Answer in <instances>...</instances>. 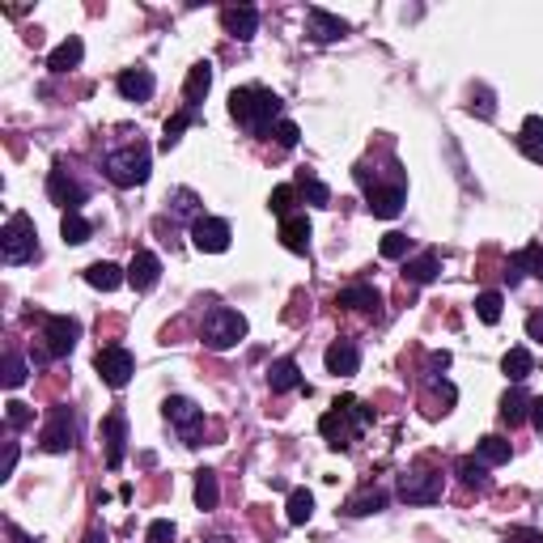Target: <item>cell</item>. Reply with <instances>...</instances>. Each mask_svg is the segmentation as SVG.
<instances>
[{"label": "cell", "mask_w": 543, "mask_h": 543, "mask_svg": "<svg viewBox=\"0 0 543 543\" xmlns=\"http://www.w3.org/2000/svg\"><path fill=\"white\" fill-rule=\"evenodd\" d=\"M280 98L272 94V90H264V85H242V90H233L230 94V115L247 128V132H264V128H272L276 119H280Z\"/></svg>", "instance_id": "obj_1"}, {"label": "cell", "mask_w": 543, "mask_h": 543, "mask_svg": "<svg viewBox=\"0 0 543 543\" xmlns=\"http://www.w3.org/2000/svg\"><path fill=\"white\" fill-rule=\"evenodd\" d=\"M374 421V412L366 404H357V399H340V404L323 412V421H319V433L327 437L331 450H349L352 437L361 433V429Z\"/></svg>", "instance_id": "obj_2"}, {"label": "cell", "mask_w": 543, "mask_h": 543, "mask_svg": "<svg viewBox=\"0 0 543 543\" xmlns=\"http://www.w3.org/2000/svg\"><path fill=\"white\" fill-rule=\"evenodd\" d=\"M102 170H106V178L115 187H140L149 178V170H153V153H149V145L132 140V145H119V149L102 157Z\"/></svg>", "instance_id": "obj_3"}, {"label": "cell", "mask_w": 543, "mask_h": 543, "mask_svg": "<svg viewBox=\"0 0 543 543\" xmlns=\"http://www.w3.org/2000/svg\"><path fill=\"white\" fill-rule=\"evenodd\" d=\"M352 175H357V183L366 187L369 213H374V216H382V221H390V216H399V213H404V200H407V183H404V175H399V178H390V183H382L378 175H369V166H357Z\"/></svg>", "instance_id": "obj_4"}, {"label": "cell", "mask_w": 543, "mask_h": 543, "mask_svg": "<svg viewBox=\"0 0 543 543\" xmlns=\"http://www.w3.org/2000/svg\"><path fill=\"white\" fill-rule=\"evenodd\" d=\"M0 255H4L9 268L39 259V230H35V221L26 213H13L4 221V230H0Z\"/></svg>", "instance_id": "obj_5"}, {"label": "cell", "mask_w": 543, "mask_h": 543, "mask_svg": "<svg viewBox=\"0 0 543 543\" xmlns=\"http://www.w3.org/2000/svg\"><path fill=\"white\" fill-rule=\"evenodd\" d=\"M200 335H204V344H209L213 352H230L233 344L247 335V314L230 311V306H213V311L204 314Z\"/></svg>", "instance_id": "obj_6"}, {"label": "cell", "mask_w": 543, "mask_h": 543, "mask_svg": "<svg viewBox=\"0 0 543 543\" xmlns=\"http://www.w3.org/2000/svg\"><path fill=\"white\" fill-rule=\"evenodd\" d=\"M81 335V323L77 319H68V314H47L43 319V349H39V366H47V361H59V357H68L73 352V344H77Z\"/></svg>", "instance_id": "obj_7"}, {"label": "cell", "mask_w": 543, "mask_h": 543, "mask_svg": "<svg viewBox=\"0 0 543 543\" xmlns=\"http://www.w3.org/2000/svg\"><path fill=\"white\" fill-rule=\"evenodd\" d=\"M442 492H446V476L433 471V467H412V471L399 476V497L407 505H433L442 501Z\"/></svg>", "instance_id": "obj_8"}, {"label": "cell", "mask_w": 543, "mask_h": 543, "mask_svg": "<svg viewBox=\"0 0 543 543\" xmlns=\"http://www.w3.org/2000/svg\"><path fill=\"white\" fill-rule=\"evenodd\" d=\"M166 421L178 429V437H183V446H200V437H204V407H195L192 399H183V395H170L166 404Z\"/></svg>", "instance_id": "obj_9"}, {"label": "cell", "mask_w": 543, "mask_h": 543, "mask_svg": "<svg viewBox=\"0 0 543 543\" xmlns=\"http://www.w3.org/2000/svg\"><path fill=\"white\" fill-rule=\"evenodd\" d=\"M39 442L47 454H68V450L77 446V412L68 404H59L56 412H51V421L43 425Z\"/></svg>", "instance_id": "obj_10"}, {"label": "cell", "mask_w": 543, "mask_h": 543, "mask_svg": "<svg viewBox=\"0 0 543 543\" xmlns=\"http://www.w3.org/2000/svg\"><path fill=\"white\" fill-rule=\"evenodd\" d=\"M94 369H98V378H102L111 390H123L128 382H132V374H136V357L128 349L111 344V349H102L94 357Z\"/></svg>", "instance_id": "obj_11"}, {"label": "cell", "mask_w": 543, "mask_h": 543, "mask_svg": "<svg viewBox=\"0 0 543 543\" xmlns=\"http://www.w3.org/2000/svg\"><path fill=\"white\" fill-rule=\"evenodd\" d=\"M230 221H221V216H195V225H192V242H195V251H204V255H221V251H230Z\"/></svg>", "instance_id": "obj_12"}, {"label": "cell", "mask_w": 543, "mask_h": 543, "mask_svg": "<svg viewBox=\"0 0 543 543\" xmlns=\"http://www.w3.org/2000/svg\"><path fill=\"white\" fill-rule=\"evenodd\" d=\"M47 195H51V204H59L64 213H81V204H85V187H81L64 166H56V170L47 175Z\"/></svg>", "instance_id": "obj_13"}, {"label": "cell", "mask_w": 543, "mask_h": 543, "mask_svg": "<svg viewBox=\"0 0 543 543\" xmlns=\"http://www.w3.org/2000/svg\"><path fill=\"white\" fill-rule=\"evenodd\" d=\"M306 35L314 43H340L349 35V21L327 13V9H306Z\"/></svg>", "instance_id": "obj_14"}, {"label": "cell", "mask_w": 543, "mask_h": 543, "mask_svg": "<svg viewBox=\"0 0 543 543\" xmlns=\"http://www.w3.org/2000/svg\"><path fill=\"white\" fill-rule=\"evenodd\" d=\"M323 366H327V374H335V378H352V374L361 369V349H357L352 340H335V344H327V352H323Z\"/></svg>", "instance_id": "obj_15"}, {"label": "cell", "mask_w": 543, "mask_h": 543, "mask_svg": "<svg viewBox=\"0 0 543 543\" xmlns=\"http://www.w3.org/2000/svg\"><path fill=\"white\" fill-rule=\"evenodd\" d=\"M157 280H161V259L153 251H136L132 264H128V285L136 293H149Z\"/></svg>", "instance_id": "obj_16"}, {"label": "cell", "mask_w": 543, "mask_h": 543, "mask_svg": "<svg viewBox=\"0 0 543 543\" xmlns=\"http://www.w3.org/2000/svg\"><path fill=\"white\" fill-rule=\"evenodd\" d=\"M221 21H225V30H230L238 43H251L255 30H259V9H255V4H230V9L221 13Z\"/></svg>", "instance_id": "obj_17"}, {"label": "cell", "mask_w": 543, "mask_h": 543, "mask_svg": "<svg viewBox=\"0 0 543 543\" xmlns=\"http://www.w3.org/2000/svg\"><path fill=\"white\" fill-rule=\"evenodd\" d=\"M102 437H106V467L115 471V467H123V450H128V421H123V412H111V416H106Z\"/></svg>", "instance_id": "obj_18"}, {"label": "cell", "mask_w": 543, "mask_h": 543, "mask_svg": "<svg viewBox=\"0 0 543 543\" xmlns=\"http://www.w3.org/2000/svg\"><path fill=\"white\" fill-rule=\"evenodd\" d=\"M115 85H119V94L128 98V102H149L153 90H157V81H153L149 68H123Z\"/></svg>", "instance_id": "obj_19"}, {"label": "cell", "mask_w": 543, "mask_h": 543, "mask_svg": "<svg viewBox=\"0 0 543 543\" xmlns=\"http://www.w3.org/2000/svg\"><path fill=\"white\" fill-rule=\"evenodd\" d=\"M280 242H285V251H293V255L311 251V216L306 213L285 216V221H280Z\"/></svg>", "instance_id": "obj_20"}, {"label": "cell", "mask_w": 543, "mask_h": 543, "mask_svg": "<svg viewBox=\"0 0 543 543\" xmlns=\"http://www.w3.org/2000/svg\"><path fill=\"white\" fill-rule=\"evenodd\" d=\"M209 90H213V64H209V59H200V64H192L187 85H183V102H187V111H195V106L209 98Z\"/></svg>", "instance_id": "obj_21"}, {"label": "cell", "mask_w": 543, "mask_h": 543, "mask_svg": "<svg viewBox=\"0 0 543 543\" xmlns=\"http://www.w3.org/2000/svg\"><path fill=\"white\" fill-rule=\"evenodd\" d=\"M382 509H387V492L374 484H366L361 492H352L349 501H344V514H349V518H369V514H382Z\"/></svg>", "instance_id": "obj_22"}, {"label": "cell", "mask_w": 543, "mask_h": 543, "mask_svg": "<svg viewBox=\"0 0 543 543\" xmlns=\"http://www.w3.org/2000/svg\"><path fill=\"white\" fill-rule=\"evenodd\" d=\"M344 311H361V314H378V306H382V293L374 289V285H349V289H340V297H335Z\"/></svg>", "instance_id": "obj_23"}, {"label": "cell", "mask_w": 543, "mask_h": 543, "mask_svg": "<svg viewBox=\"0 0 543 543\" xmlns=\"http://www.w3.org/2000/svg\"><path fill=\"white\" fill-rule=\"evenodd\" d=\"M268 387L276 390V395H289V390L302 387V369H297V361H293V357H280V361H272Z\"/></svg>", "instance_id": "obj_24"}, {"label": "cell", "mask_w": 543, "mask_h": 543, "mask_svg": "<svg viewBox=\"0 0 543 543\" xmlns=\"http://www.w3.org/2000/svg\"><path fill=\"white\" fill-rule=\"evenodd\" d=\"M81 56H85V43H81L77 35H68V39L47 56V68H51V73H73V68L81 64Z\"/></svg>", "instance_id": "obj_25"}, {"label": "cell", "mask_w": 543, "mask_h": 543, "mask_svg": "<svg viewBox=\"0 0 543 543\" xmlns=\"http://www.w3.org/2000/svg\"><path fill=\"white\" fill-rule=\"evenodd\" d=\"M518 149L526 153V161L543 166V119L539 115H526L523 132H518Z\"/></svg>", "instance_id": "obj_26"}, {"label": "cell", "mask_w": 543, "mask_h": 543, "mask_svg": "<svg viewBox=\"0 0 543 543\" xmlns=\"http://www.w3.org/2000/svg\"><path fill=\"white\" fill-rule=\"evenodd\" d=\"M526 272L543 280V247H526V251H518L514 259H509V272H505V276H509V285H518Z\"/></svg>", "instance_id": "obj_27"}, {"label": "cell", "mask_w": 543, "mask_h": 543, "mask_svg": "<svg viewBox=\"0 0 543 543\" xmlns=\"http://www.w3.org/2000/svg\"><path fill=\"white\" fill-rule=\"evenodd\" d=\"M123 280H128V272H119L115 264H106V259H98V264L85 268V285H94V289H102V293L119 289Z\"/></svg>", "instance_id": "obj_28"}, {"label": "cell", "mask_w": 543, "mask_h": 543, "mask_svg": "<svg viewBox=\"0 0 543 543\" xmlns=\"http://www.w3.org/2000/svg\"><path fill=\"white\" fill-rule=\"evenodd\" d=\"M437 272H442V255L425 251V255H416V259H407L404 276L412 280V285H429V280H437Z\"/></svg>", "instance_id": "obj_29"}, {"label": "cell", "mask_w": 543, "mask_h": 543, "mask_svg": "<svg viewBox=\"0 0 543 543\" xmlns=\"http://www.w3.org/2000/svg\"><path fill=\"white\" fill-rule=\"evenodd\" d=\"M526 416H531V399H526V390H518V387H509L501 395V421L509 429L514 425H523Z\"/></svg>", "instance_id": "obj_30"}, {"label": "cell", "mask_w": 543, "mask_h": 543, "mask_svg": "<svg viewBox=\"0 0 543 543\" xmlns=\"http://www.w3.org/2000/svg\"><path fill=\"white\" fill-rule=\"evenodd\" d=\"M501 369H505L509 382H523V378H531V369H535V357H531L526 349H509L501 357Z\"/></svg>", "instance_id": "obj_31"}, {"label": "cell", "mask_w": 543, "mask_h": 543, "mask_svg": "<svg viewBox=\"0 0 543 543\" xmlns=\"http://www.w3.org/2000/svg\"><path fill=\"white\" fill-rule=\"evenodd\" d=\"M459 480H463L467 488H476V492H488L492 488V480H488V467L480 463V459H459Z\"/></svg>", "instance_id": "obj_32"}, {"label": "cell", "mask_w": 543, "mask_h": 543, "mask_svg": "<svg viewBox=\"0 0 543 543\" xmlns=\"http://www.w3.org/2000/svg\"><path fill=\"white\" fill-rule=\"evenodd\" d=\"M509 442L505 437H480V446H476V459L484 467H501V463H509Z\"/></svg>", "instance_id": "obj_33"}, {"label": "cell", "mask_w": 543, "mask_h": 543, "mask_svg": "<svg viewBox=\"0 0 543 543\" xmlns=\"http://www.w3.org/2000/svg\"><path fill=\"white\" fill-rule=\"evenodd\" d=\"M221 501V484H216L213 471H195V505L200 509H216Z\"/></svg>", "instance_id": "obj_34"}, {"label": "cell", "mask_w": 543, "mask_h": 543, "mask_svg": "<svg viewBox=\"0 0 543 543\" xmlns=\"http://www.w3.org/2000/svg\"><path fill=\"white\" fill-rule=\"evenodd\" d=\"M285 514H289L293 526H306V523H311V514H314V497L306 492V488H293V492H289V505H285Z\"/></svg>", "instance_id": "obj_35"}, {"label": "cell", "mask_w": 543, "mask_h": 543, "mask_svg": "<svg viewBox=\"0 0 543 543\" xmlns=\"http://www.w3.org/2000/svg\"><path fill=\"white\" fill-rule=\"evenodd\" d=\"M192 123H195V111H187V106H183L178 115L166 119V128H161V149H175L178 140H183V132H187Z\"/></svg>", "instance_id": "obj_36"}, {"label": "cell", "mask_w": 543, "mask_h": 543, "mask_svg": "<svg viewBox=\"0 0 543 543\" xmlns=\"http://www.w3.org/2000/svg\"><path fill=\"white\" fill-rule=\"evenodd\" d=\"M297 192L306 195L314 209H331V187L323 183V178H314V175H306V170H302V178H297Z\"/></svg>", "instance_id": "obj_37"}, {"label": "cell", "mask_w": 543, "mask_h": 543, "mask_svg": "<svg viewBox=\"0 0 543 543\" xmlns=\"http://www.w3.org/2000/svg\"><path fill=\"white\" fill-rule=\"evenodd\" d=\"M59 233H64L68 247H81V242H90V221L81 213H64L59 216Z\"/></svg>", "instance_id": "obj_38"}, {"label": "cell", "mask_w": 543, "mask_h": 543, "mask_svg": "<svg viewBox=\"0 0 543 543\" xmlns=\"http://www.w3.org/2000/svg\"><path fill=\"white\" fill-rule=\"evenodd\" d=\"M30 378V369H26V361H21L18 352H4V387L9 390H18L21 382Z\"/></svg>", "instance_id": "obj_39"}, {"label": "cell", "mask_w": 543, "mask_h": 543, "mask_svg": "<svg viewBox=\"0 0 543 543\" xmlns=\"http://www.w3.org/2000/svg\"><path fill=\"white\" fill-rule=\"evenodd\" d=\"M4 425H9V429L35 425V407H30V404H18V399H9V404H4Z\"/></svg>", "instance_id": "obj_40"}, {"label": "cell", "mask_w": 543, "mask_h": 543, "mask_svg": "<svg viewBox=\"0 0 543 543\" xmlns=\"http://www.w3.org/2000/svg\"><path fill=\"white\" fill-rule=\"evenodd\" d=\"M501 293H480L476 297V314H480V323H497L501 319Z\"/></svg>", "instance_id": "obj_41"}, {"label": "cell", "mask_w": 543, "mask_h": 543, "mask_svg": "<svg viewBox=\"0 0 543 543\" xmlns=\"http://www.w3.org/2000/svg\"><path fill=\"white\" fill-rule=\"evenodd\" d=\"M293 195H297V187H289V183H285V187H276V192L268 195V209L280 216V221H285V216H293Z\"/></svg>", "instance_id": "obj_42"}, {"label": "cell", "mask_w": 543, "mask_h": 543, "mask_svg": "<svg viewBox=\"0 0 543 543\" xmlns=\"http://www.w3.org/2000/svg\"><path fill=\"white\" fill-rule=\"evenodd\" d=\"M412 251V238H407V233H387V238H382V259H404V255Z\"/></svg>", "instance_id": "obj_43"}, {"label": "cell", "mask_w": 543, "mask_h": 543, "mask_svg": "<svg viewBox=\"0 0 543 543\" xmlns=\"http://www.w3.org/2000/svg\"><path fill=\"white\" fill-rule=\"evenodd\" d=\"M145 543H175V523H170V518H157V523L149 526Z\"/></svg>", "instance_id": "obj_44"}, {"label": "cell", "mask_w": 543, "mask_h": 543, "mask_svg": "<svg viewBox=\"0 0 543 543\" xmlns=\"http://www.w3.org/2000/svg\"><path fill=\"white\" fill-rule=\"evenodd\" d=\"M272 136H276V145H280V149H293V145H297V123H289V119H280V123H276V128H272Z\"/></svg>", "instance_id": "obj_45"}, {"label": "cell", "mask_w": 543, "mask_h": 543, "mask_svg": "<svg viewBox=\"0 0 543 543\" xmlns=\"http://www.w3.org/2000/svg\"><path fill=\"white\" fill-rule=\"evenodd\" d=\"M467 111H471V115H480V119H492V115H497V106H492V94H488V90H480V102L471 98V106H467Z\"/></svg>", "instance_id": "obj_46"}, {"label": "cell", "mask_w": 543, "mask_h": 543, "mask_svg": "<svg viewBox=\"0 0 543 543\" xmlns=\"http://www.w3.org/2000/svg\"><path fill=\"white\" fill-rule=\"evenodd\" d=\"M13 467H18V442H9V446H4V476H0V480H9V476H13Z\"/></svg>", "instance_id": "obj_47"}, {"label": "cell", "mask_w": 543, "mask_h": 543, "mask_svg": "<svg viewBox=\"0 0 543 543\" xmlns=\"http://www.w3.org/2000/svg\"><path fill=\"white\" fill-rule=\"evenodd\" d=\"M509 543H543V531H514V535H509Z\"/></svg>", "instance_id": "obj_48"}, {"label": "cell", "mask_w": 543, "mask_h": 543, "mask_svg": "<svg viewBox=\"0 0 543 543\" xmlns=\"http://www.w3.org/2000/svg\"><path fill=\"white\" fill-rule=\"evenodd\" d=\"M526 335L543 344V314H531V319H526Z\"/></svg>", "instance_id": "obj_49"}, {"label": "cell", "mask_w": 543, "mask_h": 543, "mask_svg": "<svg viewBox=\"0 0 543 543\" xmlns=\"http://www.w3.org/2000/svg\"><path fill=\"white\" fill-rule=\"evenodd\" d=\"M531 425L543 433V395H539V399H531Z\"/></svg>", "instance_id": "obj_50"}, {"label": "cell", "mask_w": 543, "mask_h": 543, "mask_svg": "<svg viewBox=\"0 0 543 543\" xmlns=\"http://www.w3.org/2000/svg\"><path fill=\"white\" fill-rule=\"evenodd\" d=\"M429 369H433V374H437V369H450V352H433V357H429Z\"/></svg>", "instance_id": "obj_51"}, {"label": "cell", "mask_w": 543, "mask_h": 543, "mask_svg": "<svg viewBox=\"0 0 543 543\" xmlns=\"http://www.w3.org/2000/svg\"><path fill=\"white\" fill-rule=\"evenodd\" d=\"M9 539H13V543H35V539H26V535H21L18 526H9Z\"/></svg>", "instance_id": "obj_52"}, {"label": "cell", "mask_w": 543, "mask_h": 543, "mask_svg": "<svg viewBox=\"0 0 543 543\" xmlns=\"http://www.w3.org/2000/svg\"><path fill=\"white\" fill-rule=\"evenodd\" d=\"M204 543H233L230 535H213V539H204Z\"/></svg>", "instance_id": "obj_53"}, {"label": "cell", "mask_w": 543, "mask_h": 543, "mask_svg": "<svg viewBox=\"0 0 543 543\" xmlns=\"http://www.w3.org/2000/svg\"><path fill=\"white\" fill-rule=\"evenodd\" d=\"M85 543H106V539H102V535H98V531H94V535H90V539H85Z\"/></svg>", "instance_id": "obj_54"}]
</instances>
